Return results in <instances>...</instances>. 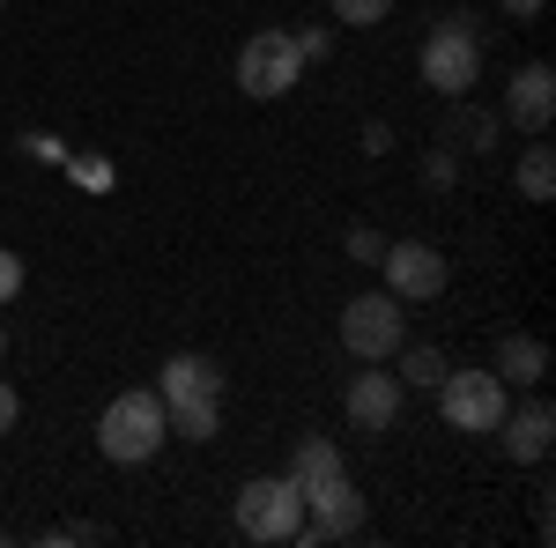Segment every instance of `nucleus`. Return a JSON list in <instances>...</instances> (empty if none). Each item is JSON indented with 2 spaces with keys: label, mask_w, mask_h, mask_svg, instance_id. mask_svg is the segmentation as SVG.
<instances>
[{
  "label": "nucleus",
  "mask_w": 556,
  "mask_h": 548,
  "mask_svg": "<svg viewBox=\"0 0 556 548\" xmlns=\"http://www.w3.org/2000/svg\"><path fill=\"white\" fill-rule=\"evenodd\" d=\"M172 437V422H164V400L149 393V385H134V393H119L104 416H97V453L112 467H141L156 460V445Z\"/></svg>",
  "instance_id": "obj_2"
},
{
  "label": "nucleus",
  "mask_w": 556,
  "mask_h": 548,
  "mask_svg": "<svg viewBox=\"0 0 556 548\" xmlns=\"http://www.w3.org/2000/svg\"><path fill=\"white\" fill-rule=\"evenodd\" d=\"M0 356H8V327H0Z\"/></svg>",
  "instance_id": "obj_25"
},
{
  "label": "nucleus",
  "mask_w": 556,
  "mask_h": 548,
  "mask_svg": "<svg viewBox=\"0 0 556 548\" xmlns=\"http://www.w3.org/2000/svg\"><path fill=\"white\" fill-rule=\"evenodd\" d=\"M490 133H497V119H490V112H453V119H445V141H460V149H490Z\"/></svg>",
  "instance_id": "obj_16"
},
{
  "label": "nucleus",
  "mask_w": 556,
  "mask_h": 548,
  "mask_svg": "<svg viewBox=\"0 0 556 548\" xmlns=\"http://www.w3.org/2000/svg\"><path fill=\"white\" fill-rule=\"evenodd\" d=\"M505 119H513L519 133H549L556 119V75H549V60H527L513 75V89H505Z\"/></svg>",
  "instance_id": "obj_11"
},
{
  "label": "nucleus",
  "mask_w": 556,
  "mask_h": 548,
  "mask_svg": "<svg viewBox=\"0 0 556 548\" xmlns=\"http://www.w3.org/2000/svg\"><path fill=\"white\" fill-rule=\"evenodd\" d=\"M304 82V52L290 30H253V38L238 44V89L260 97V104H275V97H290Z\"/></svg>",
  "instance_id": "obj_7"
},
{
  "label": "nucleus",
  "mask_w": 556,
  "mask_h": 548,
  "mask_svg": "<svg viewBox=\"0 0 556 548\" xmlns=\"http://www.w3.org/2000/svg\"><path fill=\"white\" fill-rule=\"evenodd\" d=\"M379 267H386V296H401V304H430V296H445V282H453L445 253L424 245V238H393L379 253Z\"/></svg>",
  "instance_id": "obj_9"
},
{
  "label": "nucleus",
  "mask_w": 556,
  "mask_h": 548,
  "mask_svg": "<svg viewBox=\"0 0 556 548\" xmlns=\"http://www.w3.org/2000/svg\"><path fill=\"white\" fill-rule=\"evenodd\" d=\"M230 511H238V534L260 548H290V534L304 526V497L290 474H253L238 497H230Z\"/></svg>",
  "instance_id": "obj_5"
},
{
  "label": "nucleus",
  "mask_w": 556,
  "mask_h": 548,
  "mask_svg": "<svg viewBox=\"0 0 556 548\" xmlns=\"http://www.w3.org/2000/svg\"><path fill=\"white\" fill-rule=\"evenodd\" d=\"M401 334H408V319H401V296H349L342 304V348L356 356V364H386L393 348H401Z\"/></svg>",
  "instance_id": "obj_8"
},
{
  "label": "nucleus",
  "mask_w": 556,
  "mask_h": 548,
  "mask_svg": "<svg viewBox=\"0 0 556 548\" xmlns=\"http://www.w3.org/2000/svg\"><path fill=\"white\" fill-rule=\"evenodd\" d=\"M364 149H371V156H386V149H393V133H386V119H371V127H364Z\"/></svg>",
  "instance_id": "obj_24"
},
{
  "label": "nucleus",
  "mask_w": 556,
  "mask_h": 548,
  "mask_svg": "<svg viewBox=\"0 0 556 548\" xmlns=\"http://www.w3.org/2000/svg\"><path fill=\"white\" fill-rule=\"evenodd\" d=\"M393 356H401V371H393V379H401V385H424V393L445 379V371H453L438 348H393Z\"/></svg>",
  "instance_id": "obj_15"
},
{
  "label": "nucleus",
  "mask_w": 556,
  "mask_h": 548,
  "mask_svg": "<svg viewBox=\"0 0 556 548\" xmlns=\"http://www.w3.org/2000/svg\"><path fill=\"white\" fill-rule=\"evenodd\" d=\"M15 416H23V400H15V385L0 379V437H8V430H15Z\"/></svg>",
  "instance_id": "obj_22"
},
{
  "label": "nucleus",
  "mask_w": 556,
  "mask_h": 548,
  "mask_svg": "<svg viewBox=\"0 0 556 548\" xmlns=\"http://www.w3.org/2000/svg\"><path fill=\"white\" fill-rule=\"evenodd\" d=\"M513 186H519V201H549V193H556V156H549V141H534V149L519 156Z\"/></svg>",
  "instance_id": "obj_14"
},
{
  "label": "nucleus",
  "mask_w": 556,
  "mask_h": 548,
  "mask_svg": "<svg viewBox=\"0 0 556 548\" xmlns=\"http://www.w3.org/2000/svg\"><path fill=\"white\" fill-rule=\"evenodd\" d=\"M424 82L438 89V97H468L475 82H482V38H475V15L468 8H453V15H438V30L424 38Z\"/></svg>",
  "instance_id": "obj_3"
},
{
  "label": "nucleus",
  "mask_w": 556,
  "mask_h": 548,
  "mask_svg": "<svg viewBox=\"0 0 556 548\" xmlns=\"http://www.w3.org/2000/svg\"><path fill=\"white\" fill-rule=\"evenodd\" d=\"M15 290H23V259H15L8 245H0V304H8Z\"/></svg>",
  "instance_id": "obj_21"
},
{
  "label": "nucleus",
  "mask_w": 556,
  "mask_h": 548,
  "mask_svg": "<svg viewBox=\"0 0 556 548\" xmlns=\"http://www.w3.org/2000/svg\"><path fill=\"white\" fill-rule=\"evenodd\" d=\"M298 497H304V526L290 534L298 548H319V541H349V534H364V497H356L349 467L304 474V482H298Z\"/></svg>",
  "instance_id": "obj_4"
},
{
  "label": "nucleus",
  "mask_w": 556,
  "mask_h": 548,
  "mask_svg": "<svg viewBox=\"0 0 556 548\" xmlns=\"http://www.w3.org/2000/svg\"><path fill=\"white\" fill-rule=\"evenodd\" d=\"M430 393H438V416L453 422L460 437H490L505 422V408H513V393H505L497 371H445Z\"/></svg>",
  "instance_id": "obj_6"
},
{
  "label": "nucleus",
  "mask_w": 556,
  "mask_h": 548,
  "mask_svg": "<svg viewBox=\"0 0 556 548\" xmlns=\"http://www.w3.org/2000/svg\"><path fill=\"white\" fill-rule=\"evenodd\" d=\"M401 400H408V385L393 379V371H379V364H364V371L349 379V393H342V408H349L356 430H393Z\"/></svg>",
  "instance_id": "obj_10"
},
{
  "label": "nucleus",
  "mask_w": 556,
  "mask_h": 548,
  "mask_svg": "<svg viewBox=\"0 0 556 548\" xmlns=\"http://www.w3.org/2000/svg\"><path fill=\"white\" fill-rule=\"evenodd\" d=\"M290 38H298L304 67H312V60H327V52H334V30H290Z\"/></svg>",
  "instance_id": "obj_20"
},
{
  "label": "nucleus",
  "mask_w": 556,
  "mask_h": 548,
  "mask_svg": "<svg viewBox=\"0 0 556 548\" xmlns=\"http://www.w3.org/2000/svg\"><path fill=\"white\" fill-rule=\"evenodd\" d=\"M505 453H513L519 467H542L549 460V437H556V416H549V400H527V408H505V422L490 430Z\"/></svg>",
  "instance_id": "obj_12"
},
{
  "label": "nucleus",
  "mask_w": 556,
  "mask_h": 548,
  "mask_svg": "<svg viewBox=\"0 0 556 548\" xmlns=\"http://www.w3.org/2000/svg\"><path fill=\"white\" fill-rule=\"evenodd\" d=\"M0 8H8V0H0Z\"/></svg>",
  "instance_id": "obj_26"
},
{
  "label": "nucleus",
  "mask_w": 556,
  "mask_h": 548,
  "mask_svg": "<svg viewBox=\"0 0 556 548\" xmlns=\"http://www.w3.org/2000/svg\"><path fill=\"white\" fill-rule=\"evenodd\" d=\"M342 245H349V259H379V253H386V238H379V230H364V222L349 230Z\"/></svg>",
  "instance_id": "obj_19"
},
{
  "label": "nucleus",
  "mask_w": 556,
  "mask_h": 548,
  "mask_svg": "<svg viewBox=\"0 0 556 548\" xmlns=\"http://www.w3.org/2000/svg\"><path fill=\"white\" fill-rule=\"evenodd\" d=\"M334 15L364 30V23H386V15H393V0H334Z\"/></svg>",
  "instance_id": "obj_17"
},
{
  "label": "nucleus",
  "mask_w": 556,
  "mask_h": 548,
  "mask_svg": "<svg viewBox=\"0 0 556 548\" xmlns=\"http://www.w3.org/2000/svg\"><path fill=\"white\" fill-rule=\"evenodd\" d=\"M497 379L542 385V379H549V348H542L534 334H505V348H497Z\"/></svg>",
  "instance_id": "obj_13"
},
{
  "label": "nucleus",
  "mask_w": 556,
  "mask_h": 548,
  "mask_svg": "<svg viewBox=\"0 0 556 548\" xmlns=\"http://www.w3.org/2000/svg\"><path fill=\"white\" fill-rule=\"evenodd\" d=\"M424 178H430V186H453V178H460V156H453V149H430V156H424Z\"/></svg>",
  "instance_id": "obj_18"
},
{
  "label": "nucleus",
  "mask_w": 556,
  "mask_h": 548,
  "mask_svg": "<svg viewBox=\"0 0 556 548\" xmlns=\"http://www.w3.org/2000/svg\"><path fill=\"white\" fill-rule=\"evenodd\" d=\"M156 400H164L172 437L208 445L215 430H223V371H215V356H193V348L164 356V371H156Z\"/></svg>",
  "instance_id": "obj_1"
},
{
  "label": "nucleus",
  "mask_w": 556,
  "mask_h": 548,
  "mask_svg": "<svg viewBox=\"0 0 556 548\" xmlns=\"http://www.w3.org/2000/svg\"><path fill=\"white\" fill-rule=\"evenodd\" d=\"M497 8H505V15H513V23H534V15H542V8H549V0H497Z\"/></svg>",
  "instance_id": "obj_23"
}]
</instances>
